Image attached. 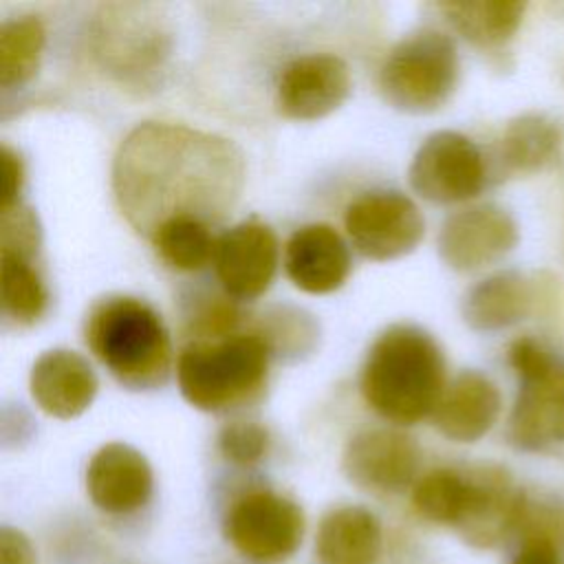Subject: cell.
<instances>
[{"mask_svg":"<svg viewBox=\"0 0 564 564\" xmlns=\"http://www.w3.org/2000/svg\"><path fill=\"white\" fill-rule=\"evenodd\" d=\"M156 256L176 271H198L214 260L216 240L207 223L189 216H176L161 223L150 236Z\"/></svg>","mask_w":564,"mask_h":564,"instance_id":"obj_27","label":"cell"},{"mask_svg":"<svg viewBox=\"0 0 564 564\" xmlns=\"http://www.w3.org/2000/svg\"><path fill=\"white\" fill-rule=\"evenodd\" d=\"M469 476L474 482V498L458 531L471 546L491 549L511 538L524 500V489H520L511 474L500 465H476L469 469Z\"/></svg>","mask_w":564,"mask_h":564,"instance_id":"obj_17","label":"cell"},{"mask_svg":"<svg viewBox=\"0 0 564 564\" xmlns=\"http://www.w3.org/2000/svg\"><path fill=\"white\" fill-rule=\"evenodd\" d=\"M383 538L377 516L366 507L344 505L330 509L315 535L319 564H377Z\"/></svg>","mask_w":564,"mask_h":564,"instance_id":"obj_20","label":"cell"},{"mask_svg":"<svg viewBox=\"0 0 564 564\" xmlns=\"http://www.w3.org/2000/svg\"><path fill=\"white\" fill-rule=\"evenodd\" d=\"M518 238V223L505 207L478 203L454 212L443 223L438 253L449 269L469 273L502 260Z\"/></svg>","mask_w":564,"mask_h":564,"instance_id":"obj_11","label":"cell"},{"mask_svg":"<svg viewBox=\"0 0 564 564\" xmlns=\"http://www.w3.org/2000/svg\"><path fill=\"white\" fill-rule=\"evenodd\" d=\"M269 430L256 421H231L218 434V449L225 460L238 467L260 463L269 452Z\"/></svg>","mask_w":564,"mask_h":564,"instance_id":"obj_30","label":"cell"},{"mask_svg":"<svg viewBox=\"0 0 564 564\" xmlns=\"http://www.w3.org/2000/svg\"><path fill=\"white\" fill-rule=\"evenodd\" d=\"M410 187L432 203H463L480 194L487 163L480 148L456 130H438L423 139L408 170Z\"/></svg>","mask_w":564,"mask_h":564,"instance_id":"obj_9","label":"cell"},{"mask_svg":"<svg viewBox=\"0 0 564 564\" xmlns=\"http://www.w3.org/2000/svg\"><path fill=\"white\" fill-rule=\"evenodd\" d=\"M46 31L37 15L9 18L0 26V86H24L40 68Z\"/></svg>","mask_w":564,"mask_h":564,"instance_id":"obj_26","label":"cell"},{"mask_svg":"<svg viewBox=\"0 0 564 564\" xmlns=\"http://www.w3.org/2000/svg\"><path fill=\"white\" fill-rule=\"evenodd\" d=\"M150 11L145 4H108L93 24L95 57L123 82H143L161 70L170 53L163 20Z\"/></svg>","mask_w":564,"mask_h":564,"instance_id":"obj_7","label":"cell"},{"mask_svg":"<svg viewBox=\"0 0 564 564\" xmlns=\"http://www.w3.org/2000/svg\"><path fill=\"white\" fill-rule=\"evenodd\" d=\"M474 482L467 471L438 467L423 474L412 487V505L425 520L445 527H460L469 513Z\"/></svg>","mask_w":564,"mask_h":564,"instance_id":"obj_24","label":"cell"},{"mask_svg":"<svg viewBox=\"0 0 564 564\" xmlns=\"http://www.w3.org/2000/svg\"><path fill=\"white\" fill-rule=\"evenodd\" d=\"M533 289L520 271H498L474 284L463 297V319L480 333L505 330L527 317Z\"/></svg>","mask_w":564,"mask_h":564,"instance_id":"obj_21","label":"cell"},{"mask_svg":"<svg viewBox=\"0 0 564 564\" xmlns=\"http://www.w3.org/2000/svg\"><path fill=\"white\" fill-rule=\"evenodd\" d=\"M359 388L379 416L399 425L419 423L436 412L447 388L443 350L427 330L392 324L372 341Z\"/></svg>","mask_w":564,"mask_h":564,"instance_id":"obj_2","label":"cell"},{"mask_svg":"<svg viewBox=\"0 0 564 564\" xmlns=\"http://www.w3.org/2000/svg\"><path fill=\"white\" fill-rule=\"evenodd\" d=\"M154 476L148 458L128 443L101 445L86 467L90 502L112 516L139 511L148 505Z\"/></svg>","mask_w":564,"mask_h":564,"instance_id":"obj_15","label":"cell"},{"mask_svg":"<svg viewBox=\"0 0 564 564\" xmlns=\"http://www.w3.org/2000/svg\"><path fill=\"white\" fill-rule=\"evenodd\" d=\"M97 388L99 381L90 364L66 348H53L40 355L29 375L33 401L55 419H75L86 412Z\"/></svg>","mask_w":564,"mask_h":564,"instance_id":"obj_18","label":"cell"},{"mask_svg":"<svg viewBox=\"0 0 564 564\" xmlns=\"http://www.w3.org/2000/svg\"><path fill=\"white\" fill-rule=\"evenodd\" d=\"M278 256V238L269 225L260 220L238 223L216 240L218 282L234 300H256L271 286Z\"/></svg>","mask_w":564,"mask_h":564,"instance_id":"obj_14","label":"cell"},{"mask_svg":"<svg viewBox=\"0 0 564 564\" xmlns=\"http://www.w3.org/2000/svg\"><path fill=\"white\" fill-rule=\"evenodd\" d=\"M271 352L262 333L189 341L176 359L181 394L203 412L251 403L267 386Z\"/></svg>","mask_w":564,"mask_h":564,"instance_id":"obj_4","label":"cell"},{"mask_svg":"<svg viewBox=\"0 0 564 564\" xmlns=\"http://www.w3.org/2000/svg\"><path fill=\"white\" fill-rule=\"evenodd\" d=\"M242 185V152L225 137L181 123H139L112 161L117 207L148 238L176 216L220 220L238 203Z\"/></svg>","mask_w":564,"mask_h":564,"instance_id":"obj_1","label":"cell"},{"mask_svg":"<svg viewBox=\"0 0 564 564\" xmlns=\"http://www.w3.org/2000/svg\"><path fill=\"white\" fill-rule=\"evenodd\" d=\"M40 242L42 231L31 207L22 203L0 207V253L33 260Z\"/></svg>","mask_w":564,"mask_h":564,"instance_id":"obj_29","label":"cell"},{"mask_svg":"<svg viewBox=\"0 0 564 564\" xmlns=\"http://www.w3.org/2000/svg\"><path fill=\"white\" fill-rule=\"evenodd\" d=\"M500 410L498 386L478 370H463L447 383L434 412V425L449 441L474 443L494 427Z\"/></svg>","mask_w":564,"mask_h":564,"instance_id":"obj_19","label":"cell"},{"mask_svg":"<svg viewBox=\"0 0 564 564\" xmlns=\"http://www.w3.org/2000/svg\"><path fill=\"white\" fill-rule=\"evenodd\" d=\"M0 165H2L0 207H11V205L20 203V192H22V185H24V161H22L18 150L2 143Z\"/></svg>","mask_w":564,"mask_h":564,"instance_id":"obj_31","label":"cell"},{"mask_svg":"<svg viewBox=\"0 0 564 564\" xmlns=\"http://www.w3.org/2000/svg\"><path fill=\"white\" fill-rule=\"evenodd\" d=\"M284 271L293 286L304 293H333L350 273L348 245L326 223L304 225L286 240Z\"/></svg>","mask_w":564,"mask_h":564,"instance_id":"obj_16","label":"cell"},{"mask_svg":"<svg viewBox=\"0 0 564 564\" xmlns=\"http://www.w3.org/2000/svg\"><path fill=\"white\" fill-rule=\"evenodd\" d=\"M454 40L436 29H419L401 37L379 68V93L397 110H438L458 84Z\"/></svg>","mask_w":564,"mask_h":564,"instance_id":"obj_6","label":"cell"},{"mask_svg":"<svg viewBox=\"0 0 564 564\" xmlns=\"http://www.w3.org/2000/svg\"><path fill=\"white\" fill-rule=\"evenodd\" d=\"M348 64L330 53L291 59L275 86V108L293 121H317L335 112L350 95Z\"/></svg>","mask_w":564,"mask_h":564,"instance_id":"obj_12","label":"cell"},{"mask_svg":"<svg viewBox=\"0 0 564 564\" xmlns=\"http://www.w3.org/2000/svg\"><path fill=\"white\" fill-rule=\"evenodd\" d=\"M0 564H37L31 540L9 524L0 529Z\"/></svg>","mask_w":564,"mask_h":564,"instance_id":"obj_32","label":"cell"},{"mask_svg":"<svg viewBox=\"0 0 564 564\" xmlns=\"http://www.w3.org/2000/svg\"><path fill=\"white\" fill-rule=\"evenodd\" d=\"M516 549L544 546L555 553H564V498L555 494H529L524 500L511 533Z\"/></svg>","mask_w":564,"mask_h":564,"instance_id":"obj_28","label":"cell"},{"mask_svg":"<svg viewBox=\"0 0 564 564\" xmlns=\"http://www.w3.org/2000/svg\"><path fill=\"white\" fill-rule=\"evenodd\" d=\"M438 9L452 29L478 48L507 44L524 15V2L518 0H452Z\"/></svg>","mask_w":564,"mask_h":564,"instance_id":"obj_22","label":"cell"},{"mask_svg":"<svg viewBox=\"0 0 564 564\" xmlns=\"http://www.w3.org/2000/svg\"><path fill=\"white\" fill-rule=\"evenodd\" d=\"M562 139V126L553 117L529 110L505 126L498 156L509 172H535L557 156Z\"/></svg>","mask_w":564,"mask_h":564,"instance_id":"obj_23","label":"cell"},{"mask_svg":"<svg viewBox=\"0 0 564 564\" xmlns=\"http://www.w3.org/2000/svg\"><path fill=\"white\" fill-rule=\"evenodd\" d=\"M509 564H562V555L544 546H520Z\"/></svg>","mask_w":564,"mask_h":564,"instance_id":"obj_33","label":"cell"},{"mask_svg":"<svg viewBox=\"0 0 564 564\" xmlns=\"http://www.w3.org/2000/svg\"><path fill=\"white\" fill-rule=\"evenodd\" d=\"M84 335L93 355L128 388H156L170 375V333L161 315L139 297L99 300L86 317Z\"/></svg>","mask_w":564,"mask_h":564,"instance_id":"obj_3","label":"cell"},{"mask_svg":"<svg viewBox=\"0 0 564 564\" xmlns=\"http://www.w3.org/2000/svg\"><path fill=\"white\" fill-rule=\"evenodd\" d=\"M509 366L518 392L509 414V441L524 452L564 443V357L529 335L511 341Z\"/></svg>","mask_w":564,"mask_h":564,"instance_id":"obj_5","label":"cell"},{"mask_svg":"<svg viewBox=\"0 0 564 564\" xmlns=\"http://www.w3.org/2000/svg\"><path fill=\"white\" fill-rule=\"evenodd\" d=\"M344 227L352 247L368 260L388 262L408 256L425 234V220L401 192H366L344 214Z\"/></svg>","mask_w":564,"mask_h":564,"instance_id":"obj_10","label":"cell"},{"mask_svg":"<svg viewBox=\"0 0 564 564\" xmlns=\"http://www.w3.org/2000/svg\"><path fill=\"white\" fill-rule=\"evenodd\" d=\"M0 304L7 322L33 326L46 313L48 291L33 260L0 253Z\"/></svg>","mask_w":564,"mask_h":564,"instance_id":"obj_25","label":"cell"},{"mask_svg":"<svg viewBox=\"0 0 564 564\" xmlns=\"http://www.w3.org/2000/svg\"><path fill=\"white\" fill-rule=\"evenodd\" d=\"M419 445L412 436L372 427L357 432L344 447L341 467L346 478L372 494H399L412 485L419 469Z\"/></svg>","mask_w":564,"mask_h":564,"instance_id":"obj_13","label":"cell"},{"mask_svg":"<svg viewBox=\"0 0 564 564\" xmlns=\"http://www.w3.org/2000/svg\"><path fill=\"white\" fill-rule=\"evenodd\" d=\"M225 538L242 557L256 564H278L300 549L304 511L282 494L253 489L229 507Z\"/></svg>","mask_w":564,"mask_h":564,"instance_id":"obj_8","label":"cell"}]
</instances>
